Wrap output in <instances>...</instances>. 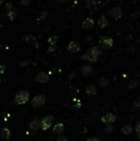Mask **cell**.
<instances>
[{
    "mask_svg": "<svg viewBox=\"0 0 140 141\" xmlns=\"http://www.w3.org/2000/svg\"><path fill=\"white\" fill-rule=\"evenodd\" d=\"M101 55V51L97 46H93L88 49L82 56L83 60H88L90 62H96L98 60L99 56Z\"/></svg>",
    "mask_w": 140,
    "mask_h": 141,
    "instance_id": "cell-1",
    "label": "cell"
},
{
    "mask_svg": "<svg viewBox=\"0 0 140 141\" xmlns=\"http://www.w3.org/2000/svg\"><path fill=\"white\" fill-rule=\"evenodd\" d=\"M30 98V93L27 91H21V92H18L16 96H15V102L17 104L22 105L25 104Z\"/></svg>",
    "mask_w": 140,
    "mask_h": 141,
    "instance_id": "cell-2",
    "label": "cell"
},
{
    "mask_svg": "<svg viewBox=\"0 0 140 141\" xmlns=\"http://www.w3.org/2000/svg\"><path fill=\"white\" fill-rule=\"evenodd\" d=\"M53 121H54V117L52 115H48V116L44 117L40 121V129L43 130H48L51 126Z\"/></svg>",
    "mask_w": 140,
    "mask_h": 141,
    "instance_id": "cell-3",
    "label": "cell"
},
{
    "mask_svg": "<svg viewBox=\"0 0 140 141\" xmlns=\"http://www.w3.org/2000/svg\"><path fill=\"white\" fill-rule=\"evenodd\" d=\"M46 101V98L44 95H36L35 98L32 99V105L34 107H40L44 105V103Z\"/></svg>",
    "mask_w": 140,
    "mask_h": 141,
    "instance_id": "cell-4",
    "label": "cell"
},
{
    "mask_svg": "<svg viewBox=\"0 0 140 141\" xmlns=\"http://www.w3.org/2000/svg\"><path fill=\"white\" fill-rule=\"evenodd\" d=\"M108 14L111 17H113L115 20H119L122 17V9L120 7H115L111 8L110 10H109Z\"/></svg>",
    "mask_w": 140,
    "mask_h": 141,
    "instance_id": "cell-5",
    "label": "cell"
},
{
    "mask_svg": "<svg viewBox=\"0 0 140 141\" xmlns=\"http://www.w3.org/2000/svg\"><path fill=\"white\" fill-rule=\"evenodd\" d=\"M113 39L111 38V37H109V36H104L102 37L100 40V44L101 47L105 50H109L110 49L112 45H113Z\"/></svg>",
    "mask_w": 140,
    "mask_h": 141,
    "instance_id": "cell-6",
    "label": "cell"
},
{
    "mask_svg": "<svg viewBox=\"0 0 140 141\" xmlns=\"http://www.w3.org/2000/svg\"><path fill=\"white\" fill-rule=\"evenodd\" d=\"M81 49V46H80V44L77 41H71L69 44H68V51L73 53V54H75V53L78 52Z\"/></svg>",
    "mask_w": 140,
    "mask_h": 141,
    "instance_id": "cell-7",
    "label": "cell"
},
{
    "mask_svg": "<svg viewBox=\"0 0 140 141\" xmlns=\"http://www.w3.org/2000/svg\"><path fill=\"white\" fill-rule=\"evenodd\" d=\"M101 121L104 124L110 125L111 123H114L116 121V115L112 113H107L101 118Z\"/></svg>",
    "mask_w": 140,
    "mask_h": 141,
    "instance_id": "cell-8",
    "label": "cell"
},
{
    "mask_svg": "<svg viewBox=\"0 0 140 141\" xmlns=\"http://www.w3.org/2000/svg\"><path fill=\"white\" fill-rule=\"evenodd\" d=\"M36 80L37 82L39 83H47L49 81V76L48 74L45 73V72H40L38 74H37V76L36 78Z\"/></svg>",
    "mask_w": 140,
    "mask_h": 141,
    "instance_id": "cell-9",
    "label": "cell"
},
{
    "mask_svg": "<svg viewBox=\"0 0 140 141\" xmlns=\"http://www.w3.org/2000/svg\"><path fill=\"white\" fill-rule=\"evenodd\" d=\"M94 25H95V21L92 18H87V19L82 22V27L84 28V29L89 30V29H92V28L94 27Z\"/></svg>",
    "mask_w": 140,
    "mask_h": 141,
    "instance_id": "cell-10",
    "label": "cell"
},
{
    "mask_svg": "<svg viewBox=\"0 0 140 141\" xmlns=\"http://www.w3.org/2000/svg\"><path fill=\"white\" fill-rule=\"evenodd\" d=\"M82 73L84 76H90L93 74V68L92 67V65L86 64L82 66Z\"/></svg>",
    "mask_w": 140,
    "mask_h": 141,
    "instance_id": "cell-11",
    "label": "cell"
},
{
    "mask_svg": "<svg viewBox=\"0 0 140 141\" xmlns=\"http://www.w3.org/2000/svg\"><path fill=\"white\" fill-rule=\"evenodd\" d=\"M0 137L2 138L3 139H8L9 138L11 137V131L8 128H3V129L0 130Z\"/></svg>",
    "mask_w": 140,
    "mask_h": 141,
    "instance_id": "cell-12",
    "label": "cell"
},
{
    "mask_svg": "<svg viewBox=\"0 0 140 141\" xmlns=\"http://www.w3.org/2000/svg\"><path fill=\"white\" fill-rule=\"evenodd\" d=\"M64 130V125L62 123H59L54 125V127L53 128V133L56 134H60L63 133Z\"/></svg>",
    "mask_w": 140,
    "mask_h": 141,
    "instance_id": "cell-13",
    "label": "cell"
},
{
    "mask_svg": "<svg viewBox=\"0 0 140 141\" xmlns=\"http://www.w3.org/2000/svg\"><path fill=\"white\" fill-rule=\"evenodd\" d=\"M97 24H98L99 27L104 28V27H106L109 25V21L107 20V18L105 17V16H101V17L99 18V20L97 21Z\"/></svg>",
    "mask_w": 140,
    "mask_h": 141,
    "instance_id": "cell-14",
    "label": "cell"
},
{
    "mask_svg": "<svg viewBox=\"0 0 140 141\" xmlns=\"http://www.w3.org/2000/svg\"><path fill=\"white\" fill-rule=\"evenodd\" d=\"M29 127L32 130H37L40 128V121L38 119H34V120L29 124Z\"/></svg>",
    "mask_w": 140,
    "mask_h": 141,
    "instance_id": "cell-15",
    "label": "cell"
},
{
    "mask_svg": "<svg viewBox=\"0 0 140 141\" xmlns=\"http://www.w3.org/2000/svg\"><path fill=\"white\" fill-rule=\"evenodd\" d=\"M121 131H122V133L124 134H125V135H129V134L132 133L133 128H132V126L130 125H124V126L122 128Z\"/></svg>",
    "mask_w": 140,
    "mask_h": 141,
    "instance_id": "cell-16",
    "label": "cell"
},
{
    "mask_svg": "<svg viewBox=\"0 0 140 141\" xmlns=\"http://www.w3.org/2000/svg\"><path fill=\"white\" fill-rule=\"evenodd\" d=\"M86 92H87V94H88L89 96H93V95H95V94L96 93V87L93 86V85H89L88 87H87Z\"/></svg>",
    "mask_w": 140,
    "mask_h": 141,
    "instance_id": "cell-17",
    "label": "cell"
},
{
    "mask_svg": "<svg viewBox=\"0 0 140 141\" xmlns=\"http://www.w3.org/2000/svg\"><path fill=\"white\" fill-rule=\"evenodd\" d=\"M23 40L24 41H26L27 43H32V44H34L36 42V39L35 37H33L31 35H28V36H26L23 37Z\"/></svg>",
    "mask_w": 140,
    "mask_h": 141,
    "instance_id": "cell-18",
    "label": "cell"
},
{
    "mask_svg": "<svg viewBox=\"0 0 140 141\" xmlns=\"http://www.w3.org/2000/svg\"><path fill=\"white\" fill-rule=\"evenodd\" d=\"M109 84V80L105 78H101L99 81V85L101 87H106Z\"/></svg>",
    "mask_w": 140,
    "mask_h": 141,
    "instance_id": "cell-19",
    "label": "cell"
},
{
    "mask_svg": "<svg viewBox=\"0 0 140 141\" xmlns=\"http://www.w3.org/2000/svg\"><path fill=\"white\" fill-rule=\"evenodd\" d=\"M7 16H8V17L9 18V20L13 21V20L16 19V17H17V12L15 11H8Z\"/></svg>",
    "mask_w": 140,
    "mask_h": 141,
    "instance_id": "cell-20",
    "label": "cell"
},
{
    "mask_svg": "<svg viewBox=\"0 0 140 141\" xmlns=\"http://www.w3.org/2000/svg\"><path fill=\"white\" fill-rule=\"evenodd\" d=\"M57 40H58V36H50L48 39V42L50 44V45H55V43L57 42Z\"/></svg>",
    "mask_w": 140,
    "mask_h": 141,
    "instance_id": "cell-21",
    "label": "cell"
},
{
    "mask_svg": "<svg viewBox=\"0 0 140 141\" xmlns=\"http://www.w3.org/2000/svg\"><path fill=\"white\" fill-rule=\"evenodd\" d=\"M138 81L133 80L129 84V89H133V88H135V87H138Z\"/></svg>",
    "mask_w": 140,
    "mask_h": 141,
    "instance_id": "cell-22",
    "label": "cell"
},
{
    "mask_svg": "<svg viewBox=\"0 0 140 141\" xmlns=\"http://www.w3.org/2000/svg\"><path fill=\"white\" fill-rule=\"evenodd\" d=\"M113 130H114V126H112V125H109L108 127L105 128V133H107V134L112 132Z\"/></svg>",
    "mask_w": 140,
    "mask_h": 141,
    "instance_id": "cell-23",
    "label": "cell"
},
{
    "mask_svg": "<svg viewBox=\"0 0 140 141\" xmlns=\"http://www.w3.org/2000/svg\"><path fill=\"white\" fill-rule=\"evenodd\" d=\"M55 50H56V45H50L49 47L48 51L49 52H54Z\"/></svg>",
    "mask_w": 140,
    "mask_h": 141,
    "instance_id": "cell-24",
    "label": "cell"
},
{
    "mask_svg": "<svg viewBox=\"0 0 140 141\" xmlns=\"http://www.w3.org/2000/svg\"><path fill=\"white\" fill-rule=\"evenodd\" d=\"M6 66L5 65H0V74H3L5 72Z\"/></svg>",
    "mask_w": 140,
    "mask_h": 141,
    "instance_id": "cell-25",
    "label": "cell"
},
{
    "mask_svg": "<svg viewBox=\"0 0 140 141\" xmlns=\"http://www.w3.org/2000/svg\"><path fill=\"white\" fill-rule=\"evenodd\" d=\"M12 8H13V6H12V4H11V3H9V4H6V9L8 11H10L11 9H12Z\"/></svg>",
    "mask_w": 140,
    "mask_h": 141,
    "instance_id": "cell-26",
    "label": "cell"
},
{
    "mask_svg": "<svg viewBox=\"0 0 140 141\" xmlns=\"http://www.w3.org/2000/svg\"><path fill=\"white\" fill-rule=\"evenodd\" d=\"M30 0H21V4L23 6H26L27 4H29Z\"/></svg>",
    "mask_w": 140,
    "mask_h": 141,
    "instance_id": "cell-27",
    "label": "cell"
},
{
    "mask_svg": "<svg viewBox=\"0 0 140 141\" xmlns=\"http://www.w3.org/2000/svg\"><path fill=\"white\" fill-rule=\"evenodd\" d=\"M86 141H100V139L99 138H96V137H92V138H89Z\"/></svg>",
    "mask_w": 140,
    "mask_h": 141,
    "instance_id": "cell-28",
    "label": "cell"
},
{
    "mask_svg": "<svg viewBox=\"0 0 140 141\" xmlns=\"http://www.w3.org/2000/svg\"><path fill=\"white\" fill-rule=\"evenodd\" d=\"M135 130L138 133H140V121H138V123L136 124V126H135Z\"/></svg>",
    "mask_w": 140,
    "mask_h": 141,
    "instance_id": "cell-29",
    "label": "cell"
},
{
    "mask_svg": "<svg viewBox=\"0 0 140 141\" xmlns=\"http://www.w3.org/2000/svg\"><path fill=\"white\" fill-rule=\"evenodd\" d=\"M31 63V61L30 60H25V61H23V62H21V66H26V65H28Z\"/></svg>",
    "mask_w": 140,
    "mask_h": 141,
    "instance_id": "cell-30",
    "label": "cell"
},
{
    "mask_svg": "<svg viewBox=\"0 0 140 141\" xmlns=\"http://www.w3.org/2000/svg\"><path fill=\"white\" fill-rule=\"evenodd\" d=\"M56 141H67V139L64 136H60V137L58 138Z\"/></svg>",
    "mask_w": 140,
    "mask_h": 141,
    "instance_id": "cell-31",
    "label": "cell"
},
{
    "mask_svg": "<svg viewBox=\"0 0 140 141\" xmlns=\"http://www.w3.org/2000/svg\"><path fill=\"white\" fill-rule=\"evenodd\" d=\"M134 106H137V107H139L140 106V98L138 100V101H136L134 103Z\"/></svg>",
    "mask_w": 140,
    "mask_h": 141,
    "instance_id": "cell-32",
    "label": "cell"
},
{
    "mask_svg": "<svg viewBox=\"0 0 140 141\" xmlns=\"http://www.w3.org/2000/svg\"><path fill=\"white\" fill-rule=\"evenodd\" d=\"M4 1H5V0H0V4H3Z\"/></svg>",
    "mask_w": 140,
    "mask_h": 141,
    "instance_id": "cell-33",
    "label": "cell"
},
{
    "mask_svg": "<svg viewBox=\"0 0 140 141\" xmlns=\"http://www.w3.org/2000/svg\"><path fill=\"white\" fill-rule=\"evenodd\" d=\"M60 1H61V2H66V1H68V0H60Z\"/></svg>",
    "mask_w": 140,
    "mask_h": 141,
    "instance_id": "cell-34",
    "label": "cell"
},
{
    "mask_svg": "<svg viewBox=\"0 0 140 141\" xmlns=\"http://www.w3.org/2000/svg\"><path fill=\"white\" fill-rule=\"evenodd\" d=\"M138 138H139V139H140V133H138Z\"/></svg>",
    "mask_w": 140,
    "mask_h": 141,
    "instance_id": "cell-35",
    "label": "cell"
},
{
    "mask_svg": "<svg viewBox=\"0 0 140 141\" xmlns=\"http://www.w3.org/2000/svg\"><path fill=\"white\" fill-rule=\"evenodd\" d=\"M139 76H140V71H139Z\"/></svg>",
    "mask_w": 140,
    "mask_h": 141,
    "instance_id": "cell-36",
    "label": "cell"
},
{
    "mask_svg": "<svg viewBox=\"0 0 140 141\" xmlns=\"http://www.w3.org/2000/svg\"><path fill=\"white\" fill-rule=\"evenodd\" d=\"M0 83H1V80H0Z\"/></svg>",
    "mask_w": 140,
    "mask_h": 141,
    "instance_id": "cell-37",
    "label": "cell"
}]
</instances>
